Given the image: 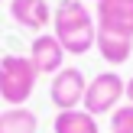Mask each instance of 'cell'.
Listing matches in <instances>:
<instances>
[{
	"label": "cell",
	"mask_w": 133,
	"mask_h": 133,
	"mask_svg": "<svg viewBox=\"0 0 133 133\" xmlns=\"http://www.w3.org/2000/svg\"><path fill=\"white\" fill-rule=\"evenodd\" d=\"M52 36L62 42L65 55H84L97 42V19L84 0H58L52 10Z\"/></svg>",
	"instance_id": "1"
},
{
	"label": "cell",
	"mask_w": 133,
	"mask_h": 133,
	"mask_svg": "<svg viewBox=\"0 0 133 133\" xmlns=\"http://www.w3.org/2000/svg\"><path fill=\"white\" fill-rule=\"evenodd\" d=\"M39 71L32 68L29 55H3L0 58V97L10 107H23L32 97Z\"/></svg>",
	"instance_id": "2"
},
{
	"label": "cell",
	"mask_w": 133,
	"mask_h": 133,
	"mask_svg": "<svg viewBox=\"0 0 133 133\" xmlns=\"http://www.w3.org/2000/svg\"><path fill=\"white\" fill-rule=\"evenodd\" d=\"M123 97H127V81H123L117 71H101V75H94L88 81L81 107L88 110V114L101 117V114H114Z\"/></svg>",
	"instance_id": "3"
},
{
	"label": "cell",
	"mask_w": 133,
	"mask_h": 133,
	"mask_svg": "<svg viewBox=\"0 0 133 133\" xmlns=\"http://www.w3.org/2000/svg\"><path fill=\"white\" fill-rule=\"evenodd\" d=\"M84 91H88V78H84L81 68H62L52 75V84H49V97L58 110H75L81 107L84 101Z\"/></svg>",
	"instance_id": "4"
},
{
	"label": "cell",
	"mask_w": 133,
	"mask_h": 133,
	"mask_svg": "<svg viewBox=\"0 0 133 133\" xmlns=\"http://www.w3.org/2000/svg\"><path fill=\"white\" fill-rule=\"evenodd\" d=\"M97 32L133 39V0H97Z\"/></svg>",
	"instance_id": "5"
},
{
	"label": "cell",
	"mask_w": 133,
	"mask_h": 133,
	"mask_svg": "<svg viewBox=\"0 0 133 133\" xmlns=\"http://www.w3.org/2000/svg\"><path fill=\"white\" fill-rule=\"evenodd\" d=\"M29 62L39 75H55L62 71V62H65V49L52 32H39L29 45Z\"/></svg>",
	"instance_id": "6"
},
{
	"label": "cell",
	"mask_w": 133,
	"mask_h": 133,
	"mask_svg": "<svg viewBox=\"0 0 133 133\" xmlns=\"http://www.w3.org/2000/svg\"><path fill=\"white\" fill-rule=\"evenodd\" d=\"M10 16L29 32H42L52 23V6L45 0H10Z\"/></svg>",
	"instance_id": "7"
},
{
	"label": "cell",
	"mask_w": 133,
	"mask_h": 133,
	"mask_svg": "<svg viewBox=\"0 0 133 133\" xmlns=\"http://www.w3.org/2000/svg\"><path fill=\"white\" fill-rule=\"evenodd\" d=\"M97 52L107 65H123L133 55V39L130 36H117V32H97Z\"/></svg>",
	"instance_id": "8"
},
{
	"label": "cell",
	"mask_w": 133,
	"mask_h": 133,
	"mask_svg": "<svg viewBox=\"0 0 133 133\" xmlns=\"http://www.w3.org/2000/svg\"><path fill=\"white\" fill-rule=\"evenodd\" d=\"M55 133H97V117L88 114L84 107H75V110H58L55 114V123H52Z\"/></svg>",
	"instance_id": "9"
},
{
	"label": "cell",
	"mask_w": 133,
	"mask_h": 133,
	"mask_svg": "<svg viewBox=\"0 0 133 133\" xmlns=\"http://www.w3.org/2000/svg\"><path fill=\"white\" fill-rule=\"evenodd\" d=\"M39 117L29 107H6L0 110V133H36Z\"/></svg>",
	"instance_id": "10"
},
{
	"label": "cell",
	"mask_w": 133,
	"mask_h": 133,
	"mask_svg": "<svg viewBox=\"0 0 133 133\" xmlns=\"http://www.w3.org/2000/svg\"><path fill=\"white\" fill-rule=\"evenodd\" d=\"M110 133H133V104H120L110 114Z\"/></svg>",
	"instance_id": "11"
},
{
	"label": "cell",
	"mask_w": 133,
	"mask_h": 133,
	"mask_svg": "<svg viewBox=\"0 0 133 133\" xmlns=\"http://www.w3.org/2000/svg\"><path fill=\"white\" fill-rule=\"evenodd\" d=\"M127 104H133V78L127 81Z\"/></svg>",
	"instance_id": "12"
},
{
	"label": "cell",
	"mask_w": 133,
	"mask_h": 133,
	"mask_svg": "<svg viewBox=\"0 0 133 133\" xmlns=\"http://www.w3.org/2000/svg\"><path fill=\"white\" fill-rule=\"evenodd\" d=\"M0 3H3V0H0Z\"/></svg>",
	"instance_id": "13"
}]
</instances>
